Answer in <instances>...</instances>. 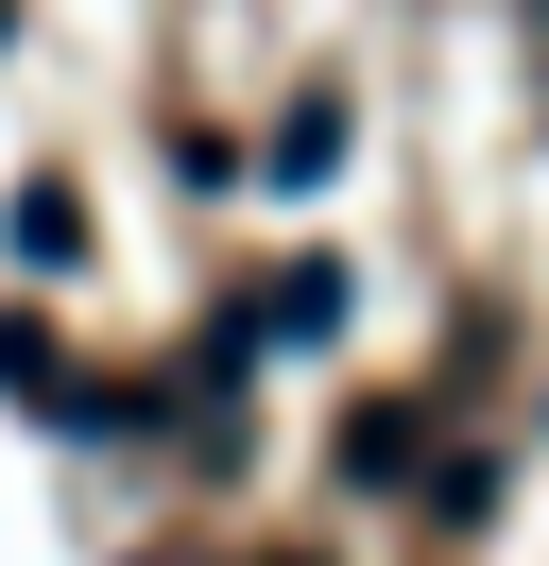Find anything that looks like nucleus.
<instances>
[{
	"label": "nucleus",
	"mask_w": 549,
	"mask_h": 566,
	"mask_svg": "<svg viewBox=\"0 0 549 566\" xmlns=\"http://www.w3.org/2000/svg\"><path fill=\"white\" fill-rule=\"evenodd\" d=\"M258 310H274V326H292V344H327V326H343V275H327V258H309V275H274V292H258Z\"/></svg>",
	"instance_id": "obj_1"
}]
</instances>
